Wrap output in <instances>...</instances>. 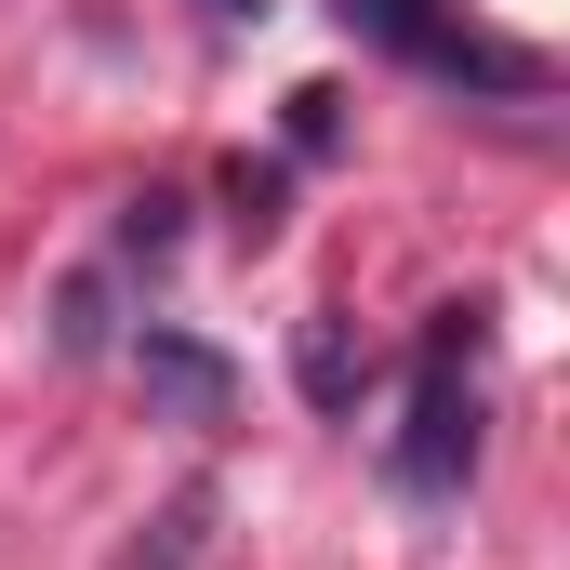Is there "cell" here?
Instances as JSON below:
<instances>
[{
  "label": "cell",
  "instance_id": "obj_3",
  "mask_svg": "<svg viewBox=\"0 0 570 570\" xmlns=\"http://www.w3.org/2000/svg\"><path fill=\"white\" fill-rule=\"evenodd\" d=\"M292 372H305V399H318V412H358V372H372V358H358V332H345V318H305V332H292Z\"/></svg>",
  "mask_w": 570,
  "mask_h": 570
},
{
  "label": "cell",
  "instance_id": "obj_4",
  "mask_svg": "<svg viewBox=\"0 0 570 570\" xmlns=\"http://www.w3.org/2000/svg\"><path fill=\"white\" fill-rule=\"evenodd\" d=\"M173 213H186L173 186H146L134 213H120V253H134V266H159V253H173Z\"/></svg>",
  "mask_w": 570,
  "mask_h": 570
},
{
  "label": "cell",
  "instance_id": "obj_7",
  "mask_svg": "<svg viewBox=\"0 0 570 570\" xmlns=\"http://www.w3.org/2000/svg\"><path fill=\"white\" fill-rule=\"evenodd\" d=\"M199 13H266V0H199Z\"/></svg>",
  "mask_w": 570,
  "mask_h": 570
},
{
  "label": "cell",
  "instance_id": "obj_6",
  "mask_svg": "<svg viewBox=\"0 0 570 570\" xmlns=\"http://www.w3.org/2000/svg\"><path fill=\"white\" fill-rule=\"evenodd\" d=\"M226 199H239V226H253V239L279 226V173H266V159H239V173H226Z\"/></svg>",
  "mask_w": 570,
  "mask_h": 570
},
{
  "label": "cell",
  "instance_id": "obj_5",
  "mask_svg": "<svg viewBox=\"0 0 570 570\" xmlns=\"http://www.w3.org/2000/svg\"><path fill=\"white\" fill-rule=\"evenodd\" d=\"M53 345H67V358H94V345H107V279H67V318H53Z\"/></svg>",
  "mask_w": 570,
  "mask_h": 570
},
{
  "label": "cell",
  "instance_id": "obj_1",
  "mask_svg": "<svg viewBox=\"0 0 570 570\" xmlns=\"http://www.w3.org/2000/svg\"><path fill=\"white\" fill-rule=\"evenodd\" d=\"M385 478L412 504H451L478 478V305H438L425 358H412V399H399V438H385Z\"/></svg>",
  "mask_w": 570,
  "mask_h": 570
},
{
  "label": "cell",
  "instance_id": "obj_2",
  "mask_svg": "<svg viewBox=\"0 0 570 570\" xmlns=\"http://www.w3.org/2000/svg\"><path fill=\"white\" fill-rule=\"evenodd\" d=\"M134 372H146V399H159L173 425H226V412H239V372H226L213 345H186V332H159V318L134 332Z\"/></svg>",
  "mask_w": 570,
  "mask_h": 570
}]
</instances>
